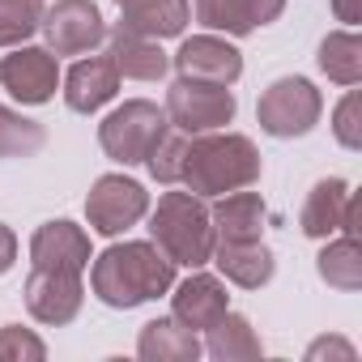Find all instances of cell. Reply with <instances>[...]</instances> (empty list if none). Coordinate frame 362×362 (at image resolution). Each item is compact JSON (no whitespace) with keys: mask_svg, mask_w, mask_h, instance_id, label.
<instances>
[{"mask_svg":"<svg viewBox=\"0 0 362 362\" xmlns=\"http://www.w3.org/2000/svg\"><path fill=\"white\" fill-rule=\"evenodd\" d=\"M209 260H218V269L243 290H256L273 277V252L260 247V239L256 243H214Z\"/></svg>","mask_w":362,"mask_h":362,"instance_id":"obj_20","label":"cell"},{"mask_svg":"<svg viewBox=\"0 0 362 362\" xmlns=\"http://www.w3.org/2000/svg\"><path fill=\"white\" fill-rule=\"evenodd\" d=\"M332 9H337L341 22H349V26L358 22V0H332Z\"/></svg>","mask_w":362,"mask_h":362,"instance_id":"obj_31","label":"cell"},{"mask_svg":"<svg viewBox=\"0 0 362 362\" xmlns=\"http://www.w3.org/2000/svg\"><path fill=\"white\" fill-rule=\"evenodd\" d=\"M90 286L107 307H136L175 286V264L158 243H115L94 260Z\"/></svg>","mask_w":362,"mask_h":362,"instance_id":"obj_1","label":"cell"},{"mask_svg":"<svg viewBox=\"0 0 362 362\" xmlns=\"http://www.w3.org/2000/svg\"><path fill=\"white\" fill-rule=\"evenodd\" d=\"M13 260H18V239H13V230L5 222H0V273H9Z\"/></svg>","mask_w":362,"mask_h":362,"instance_id":"obj_30","label":"cell"},{"mask_svg":"<svg viewBox=\"0 0 362 362\" xmlns=\"http://www.w3.org/2000/svg\"><path fill=\"white\" fill-rule=\"evenodd\" d=\"M358 209H362V201L349 192L345 179H324V184L311 188V197L303 205V235H311V239H328L337 230L358 235Z\"/></svg>","mask_w":362,"mask_h":362,"instance_id":"obj_10","label":"cell"},{"mask_svg":"<svg viewBox=\"0 0 362 362\" xmlns=\"http://www.w3.org/2000/svg\"><path fill=\"white\" fill-rule=\"evenodd\" d=\"M39 26H43L47 47L56 56H86V52H94L107 39L103 13L90 5V0H60L56 9H43Z\"/></svg>","mask_w":362,"mask_h":362,"instance_id":"obj_7","label":"cell"},{"mask_svg":"<svg viewBox=\"0 0 362 362\" xmlns=\"http://www.w3.org/2000/svg\"><path fill=\"white\" fill-rule=\"evenodd\" d=\"M141 358H197L201 345L192 337V328H184L179 320H153L141 332Z\"/></svg>","mask_w":362,"mask_h":362,"instance_id":"obj_22","label":"cell"},{"mask_svg":"<svg viewBox=\"0 0 362 362\" xmlns=\"http://www.w3.org/2000/svg\"><path fill=\"white\" fill-rule=\"evenodd\" d=\"M320 277L328 286L345 290V294H354L362 286V256H358V239L354 235H345V239H337V243H328L320 252Z\"/></svg>","mask_w":362,"mask_h":362,"instance_id":"obj_23","label":"cell"},{"mask_svg":"<svg viewBox=\"0 0 362 362\" xmlns=\"http://www.w3.org/2000/svg\"><path fill=\"white\" fill-rule=\"evenodd\" d=\"M358 111H362V98H358V90H349V94L341 98L337 115H332V132H337V141H341L345 149H358V145H362V124H358Z\"/></svg>","mask_w":362,"mask_h":362,"instance_id":"obj_28","label":"cell"},{"mask_svg":"<svg viewBox=\"0 0 362 362\" xmlns=\"http://www.w3.org/2000/svg\"><path fill=\"white\" fill-rule=\"evenodd\" d=\"M166 132H170L166 111H158V107L145 103V98H132V103L115 107V111L103 119L98 141H103L107 158L132 166V162H145V158L158 149V141H162Z\"/></svg>","mask_w":362,"mask_h":362,"instance_id":"obj_4","label":"cell"},{"mask_svg":"<svg viewBox=\"0 0 362 362\" xmlns=\"http://www.w3.org/2000/svg\"><path fill=\"white\" fill-rule=\"evenodd\" d=\"M184 153H188V136L184 132H166L145 162H149L153 179H162V184H179V175H184Z\"/></svg>","mask_w":362,"mask_h":362,"instance_id":"obj_27","label":"cell"},{"mask_svg":"<svg viewBox=\"0 0 362 362\" xmlns=\"http://www.w3.org/2000/svg\"><path fill=\"white\" fill-rule=\"evenodd\" d=\"M175 69L184 81H201V86H235L239 73H243V60L239 52L226 43V39H214V35H197L188 39L184 47L175 52Z\"/></svg>","mask_w":362,"mask_h":362,"instance_id":"obj_11","label":"cell"},{"mask_svg":"<svg viewBox=\"0 0 362 362\" xmlns=\"http://www.w3.org/2000/svg\"><path fill=\"white\" fill-rule=\"evenodd\" d=\"M149 209V197L136 179H124V175H103L90 201H86V214H90V226L98 235H119L128 226H136Z\"/></svg>","mask_w":362,"mask_h":362,"instance_id":"obj_8","label":"cell"},{"mask_svg":"<svg viewBox=\"0 0 362 362\" xmlns=\"http://www.w3.org/2000/svg\"><path fill=\"white\" fill-rule=\"evenodd\" d=\"M60 69L47 47H18L13 56H0V86H5L18 103H47L56 94Z\"/></svg>","mask_w":362,"mask_h":362,"instance_id":"obj_9","label":"cell"},{"mask_svg":"<svg viewBox=\"0 0 362 362\" xmlns=\"http://www.w3.org/2000/svg\"><path fill=\"white\" fill-rule=\"evenodd\" d=\"M209 354L214 358H260V341H256V332L243 315L226 311L209 328Z\"/></svg>","mask_w":362,"mask_h":362,"instance_id":"obj_24","label":"cell"},{"mask_svg":"<svg viewBox=\"0 0 362 362\" xmlns=\"http://www.w3.org/2000/svg\"><path fill=\"white\" fill-rule=\"evenodd\" d=\"M111 60H115V69H119L124 77H132V81H158V77H166V69H170V60H166V52L158 47V39L136 35V30H128V26H115V30H111Z\"/></svg>","mask_w":362,"mask_h":362,"instance_id":"obj_17","label":"cell"},{"mask_svg":"<svg viewBox=\"0 0 362 362\" xmlns=\"http://www.w3.org/2000/svg\"><path fill=\"white\" fill-rule=\"evenodd\" d=\"M256 179H260V153L247 136H239V132L205 136L201 132L197 141H188L179 184H188L197 197H226V192L252 188Z\"/></svg>","mask_w":362,"mask_h":362,"instance_id":"obj_2","label":"cell"},{"mask_svg":"<svg viewBox=\"0 0 362 362\" xmlns=\"http://www.w3.org/2000/svg\"><path fill=\"white\" fill-rule=\"evenodd\" d=\"M43 141H47L43 124L22 119L18 111H9L0 103V158H30V153L43 149Z\"/></svg>","mask_w":362,"mask_h":362,"instance_id":"obj_25","label":"cell"},{"mask_svg":"<svg viewBox=\"0 0 362 362\" xmlns=\"http://www.w3.org/2000/svg\"><path fill=\"white\" fill-rule=\"evenodd\" d=\"M209 222H214L222 243H256L264 230V201H260V192H243V188L226 192L214 205Z\"/></svg>","mask_w":362,"mask_h":362,"instance_id":"obj_18","label":"cell"},{"mask_svg":"<svg viewBox=\"0 0 362 362\" xmlns=\"http://www.w3.org/2000/svg\"><path fill=\"white\" fill-rule=\"evenodd\" d=\"M149 235L166 252L170 264H188V269H201L214 256V243H218L209 209L201 205L197 192H166L153 209Z\"/></svg>","mask_w":362,"mask_h":362,"instance_id":"obj_3","label":"cell"},{"mask_svg":"<svg viewBox=\"0 0 362 362\" xmlns=\"http://www.w3.org/2000/svg\"><path fill=\"white\" fill-rule=\"evenodd\" d=\"M226 311H230V298H226V286L218 277L197 273V277H188L175 290V320L184 328H192V332L197 328H214Z\"/></svg>","mask_w":362,"mask_h":362,"instance_id":"obj_16","label":"cell"},{"mask_svg":"<svg viewBox=\"0 0 362 362\" xmlns=\"http://www.w3.org/2000/svg\"><path fill=\"white\" fill-rule=\"evenodd\" d=\"M30 260L35 269H56V273H81L90 264V239L73 222H47L30 239Z\"/></svg>","mask_w":362,"mask_h":362,"instance_id":"obj_13","label":"cell"},{"mask_svg":"<svg viewBox=\"0 0 362 362\" xmlns=\"http://www.w3.org/2000/svg\"><path fill=\"white\" fill-rule=\"evenodd\" d=\"M197 18L209 30H226V35H252L256 26H269L286 0H192Z\"/></svg>","mask_w":362,"mask_h":362,"instance_id":"obj_15","label":"cell"},{"mask_svg":"<svg viewBox=\"0 0 362 362\" xmlns=\"http://www.w3.org/2000/svg\"><path fill=\"white\" fill-rule=\"evenodd\" d=\"M115 90H119V69H115L111 52H107V56L77 60V64L69 69V77H64V98H69V107L81 111V115H90V111H98L103 103H111Z\"/></svg>","mask_w":362,"mask_h":362,"instance_id":"obj_14","label":"cell"},{"mask_svg":"<svg viewBox=\"0 0 362 362\" xmlns=\"http://www.w3.org/2000/svg\"><path fill=\"white\" fill-rule=\"evenodd\" d=\"M43 22V0H0V47L26 43Z\"/></svg>","mask_w":362,"mask_h":362,"instance_id":"obj_26","label":"cell"},{"mask_svg":"<svg viewBox=\"0 0 362 362\" xmlns=\"http://www.w3.org/2000/svg\"><path fill=\"white\" fill-rule=\"evenodd\" d=\"M13 354H26V358H43V341L22 332V328H5L0 332V358H13Z\"/></svg>","mask_w":362,"mask_h":362,"instance_id":"obj_29","label":"cell"},{"mask_svg":"<svg viewBox=\"0 0 362 362\" xmlns=\"http://www.w3.org/2000/svg\"><path fill=\"white\" fill-rule=\"evenodd\" d=\"M26 307L43 324H69L81 311V273L35 269L26 281Z\"/></svg>","mask_w":362,"mask_h":362,"instance_id":"obj_12","label":"cell"},{"mask_svg":"<svg viewBox=\"0 0 362 362\" xmlns=\"http://www.w3.org/2000/svg\"><path fill=\"white\" fill-rule=\"evenodd\" d=\"M320 69L337 86H358L362 81V43L354 30H337L320 43Z\"/></svg>","mask_w":362,"mask_h":362,"instance_id":"obj_21","label":"cell"},{"mask_svg":"<svg viewBox=\"0 0 362 362\" xmlns=\"http://www.w3.org/2000/svg\"><path fill=\"white\" fill-rule=\"evenodd\" d=\"M128 30L149 39H170L188 26V0H115Z\"/></svg>","mask_w":362,"mask_h":362,"instance_id":"obj_19","label":"cell"},{"mask_svg":"<svg viewBox=\"0 0 362 362\" xmlns=\"http://www.w3.org/2000/svg\"><path fill=\"white\" fill-rule=\"evenodd\" d=\"M320 111H324V98L307 77H281L260 94L256 119L269 136H303L315 128Z\"/></svg>","mask_w":362,"mask_h":362,"instance_id":"obj_5","label":"cell"},{"mask_svg":"<svg viewBox=\"0 0 362 362\" xmlns=\"http://www.w3.org/2000/svg\"><path fill=\"white\" fill-rule=\"evenodd\" d=\"M166 119L184 136L218 132L222 124L235 119V94H230V86H201V81L179 77L166 94Z\"/></svg>","mask_w":362,"mask_h":362,"instance_id":"obj_6","label":"cell"}]
</instances>
